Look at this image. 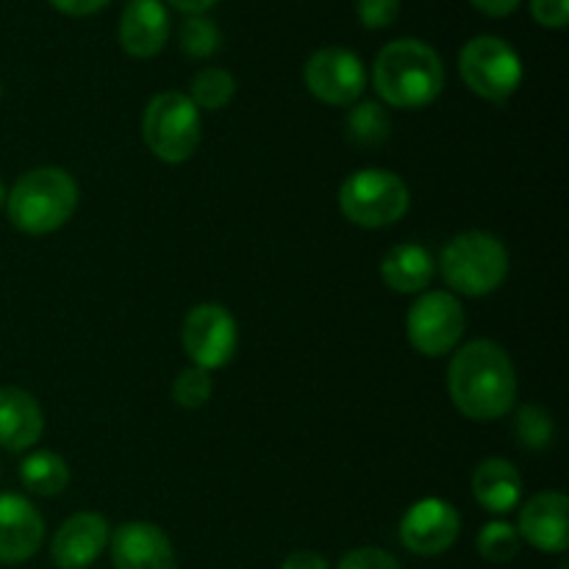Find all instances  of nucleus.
I'll return each mask as SVG.
<instances>
[{
  "instance_id": "nucleus-29",
  "label": "nucleus",
  "mask_w": 569,
  "mask_h": 569,
  "mask_svg": "<svg viewBox=\"0 0 569 569\" xmlns=\"http://www.w3.org/2000/svg\"><path fill=\"white\" fill-rule=\"evenodd\" d=\"M531 14L545 28H565L569 22V0H531Z\"/></svg>"
},
{
  "instance_id": "nucleus-34",
  "label": "nucleus",
  "mask_w": 569,
  "mask_h": 569,
  "mask_svg": "<svg viewBox=\"0 0 569 569\" xmlns=\"http://www.w3.org/2000/svg\"><path fill=\"white\" fill-rule=\"evenodd\" d=\"M6 203V187H3V181H0V206Z\"/></svg>"
},
{
  "instance_id": "nucleus-6",
  "label": "nucleus",
  "mask_w": 569,
  "mask_h": 569,
  "mask_svg": "<svg viewBox=\"0 0 569 569\" xmlns=\"http://www.w3.org/2000/svg\"><path fill=\"white\" fill-rule=\"evenodd\" d=\"M409 187L389 170H356L339 187V211L359 228L395 226L409 211Z\"/></svg>"
},
{
  "instance_id": "nucleus-5",
  "label": "nucleus",
  "mask_w": 569,
  "mask_h": 569,
  "mask_svg": "<svg viewBox=\"0 0 569 569\" xmlns=\"http://www.w3.org/2000/svg\"><path fill=\"white\" fill-rule=\"evenodd\" d=\"M142 139L164 164H183L200 144V109L183 92H159L142 114Z\"/></svg>"
},
{
  "instance_id": "nucleus-4",
  "label": "nucleus",
  "mask_w": 569,
  "mask_h": 569,
  "mask_svg": "<svg viewBox=\"0 0 569 569\" xmlns=\"http://www.w3.org/2000/svg\"><path fill=\"white\" fill-rule=\"evenodd\" d=\"M439 270L459 295L483 298L503 287L509 276V250L495 233L465 231L445 244Z\"/></svg>"
},
{
  "instance_id": "nucleus-31",
  "label": "nucleus",
  "mask_w": 569,
  "mask_h": 569,
  "mask_svg": "<svg viewBox=\"0 0 569 569\" xmlns=\"http://www.w3.org/2000/svg\"><path fill=\"white\" fill-rule=\"evenodd\" d=\"M281 569H328V561L320 553H311V550H298V553L283 559Z\"/></svg>"
},
{
  "instance_id": "nucleus-19",
  "label": "nucleus",
  "mask_w": 569,
  "mask_h": 569,
  "mask_svg": "<svg viewBox=\"0 0 569 569\" xmlns=\"http://www.w3.org/2000/svg\"><path fill=\"white\" fill-rule=\"evenodd\" d=\"M433 272H437V261H433L431 250L417 242L395 244L381 261L383 283L400 295L422 292L431 283Z\"/></svg>"
},
{
  "instance_id": "nucleus-25",
  "label": "nucleus",
  "mask_w": 569,
  "mask_h": 569,
  "mask_svg": "<svg viewBox=\"0 0 569 569\" xmlns=\"http://www.w3.org/2000/svg\"><path fill=\"white\" fill-rule=\"evenodd\" d=\"M222 33L214 20L203 14H192L181 26V50L192 59H209L220 50Z\"/></svg>"
},
{
  "instance_id": "nucleus-1",
  "label": "nucleus",
  "mask_w": 569,
  "mask_h": 569,
  "mask_svg": "<svg viewBox=\"0 0 569 569\" xmlns=\"http://www.w3.org/2000/svg\"><path fill=\"white\" fill-rule=\"evenodd\" d=\"M448 392L467 420L492 422L509 415L517 400V372L509 353L489 339H476L453 356Z\"/></svg>"
},
{
  "instance_id": "nucleus-7",
  "label": "nucleus",
  "mask_w": 569,
  "mask_h": 569,
  "mask_svg": "<svg viewBox=\"0 0 569 569\" xmlns=\"http://www.w3.org/2000/svg\"><path fill=\"white\" fill-rule=\"evenodd\" d=\"M459 72L467 89L489 103H503L520 89L522 61L500 37H476L461 48Z\"/></svg>"
},
{
  "instance_id": "nucleus-13",
  "label": "nucleus",
  "mask_w": 569,
  "mask_h": 569,
  "mask_svg": "<svg viewBox=\"0 0 569 569\" xmlns=\"http://www.w3.org/2000/svg\"><path fill=\"white\" fill-rule=\"evenodd\" d=\"M44 539V520L22 495H0V565H22Z\"/></svg>"
},
{
  "instance_id": "nucleus-26",
  "label": "nucleus",
  "mask_w": 569,
  "mask_h": 569,
  "mask_svg": "<svg viewBox=\"0 0 569 569\" xmlns=\"http://www.w3.org/2000/svg\"><path fill=\"white\" fill-rule=\"evenodd\" d=\"M211 392H214L211 372L200 370V367H189V370L178 372V378L172 381V398L183 409H200V406L209 403Z\"/></svg>"
},
{
  "instance_id": "nucleus-14",
  "label": "nucleus",
  "mask_w": 569,
  "mask_h": 569,
  "mask_svg": "<svg viewBox=\"0 0 569 569\" xmlns=\"http://www.w3.org/2000/svg\"><path fill=\"white\" fill-rule=\"evenodd\" d=\"M569 500L565 492H539L520 509L517 533L542 553H565L569 548Z\"/></svg>"
},
{
  "instance_id": "nucleus-3",
  "label": "nucleus",
  "mask_w": 569,
  "mask_h": 569,
  "mask_svg": "<svg viewBox=\"0 0 569 569\" xmlns=\"http://www.w3.org/2000/svg\"><path fill=\"white\" fill-rule=\"evenodd\" d=\"M78 183L59 167H37L22 172L11 192H6V211L17 231L44 237L76 214Z\"/></svg>"
},
{
  "instance_id": "nucleus-12",
  "label": "nucleus",
  "mask_w": 569,
  "mask_h": 569,
  "mask_svg": "<svg viewBox=\"0 0 569 569\" xmlns=\"http://www.w3.org/2000/svg\"><path fill=\"white\" fill-rule=\"evenodd\" d=\"M114 569H178L170 539L153 522H126L111 533Z\"/></svg>"
},
{
  "instance_id": "nucleus-16",
  "label": "nucleus",
  "mask_w": 569,
  "mask_h": 569,
  "mask_svg": "<svg viewBox=\"0 0 569 569\" xmlns=\"http://www.w3.org/2000/svg\"><path fill=\"white\" fill-rule=\"evenodd\" d=\"M170 39V14L161 0H131L120 17V44L133 59L161 53Z\"/></svg>"
},
{
  "instance_id": "nucleus-22",
  "label": "nucleus",
  "mask_w": 569,
  "mask_h": 569,
  "mask_svg": "<svg viewBox=\"0 0 569 569\" xmlns=\"http://www.w3.org/2000/svg\"><path fill=\"white\" fill-rule=\"evenodd\" d=\"M233 94H237V81L222 67H206L192 78V87H189V100L206 111L226 109Z\"/></svg>"
},
{
  "instance_id": "nucleus-27",
  "label": "nucleus",
  "mask_w": 569,
  "mask_h": 569,
  "mask_svg": "<svg viewBox=\"0 0 569 569\" xmlns=\"http://www.w3.org/2000/svg\"><path fill=\"white\" fill-rule=\"evenodd\" d=\"M359 20L365 28H387L398 20L400 14V0H359L356 3Z\"/></svg>"
},
{
  "instance_id": "nucleus-23",
  "label": "nucleus",
  "mask_w": 569,
  "mask_h": 569,
  "mask_svg": "<svg viewBox=\"0 0 569 569\" xmlns=\"http://www.w3.org/2000/svg\"><path fill=\"white\" fill-rule=\"evenodd\" d=\"M515 437L517 442H520V448L526 450L550 448L556 439L553 417H550L545 409H539V406H522V409L517 411Z\"/></svg>"
},
{
  "instance_id": "nucleus-21",
  "label": "nucleus",
  "mask_w": 569,
  "mask_h": 569,
  "mask_svg": "<svg viewBox=\"0 0 569 569\" xmlns=\"http://www.w3.org/2000/svg\"><path fill=\"white\" fill-rule=\"evenodd\" d=\"M345 137L356 144V148H378L387 142L389 137V114L381 103L367 100V103L353 106L345 120Z\"/></svg>"
},
{
  "instance_id": "nucleus-10",
  "label": "nucleus",
  "mask_w": 569,
  "mask_h": 569,
  "mask_svg": "<svg viewBox=\"0 0 569 569\" xmlns=\"http://www.w3.org/2000/svg\"><path fill=\"white\" fill-rule=\"evenodd\" d=\"M303 81L317 100L328 106H350L365 94L367 67L353 50L322 48L303 67Z\"/></svg>"
},
{
  "instance_id": "nucleus-11",
  "label": "nucleus",
  "mask_w": 569,
  "mask_h": 569,
  "mask_svg": "<svg viewBox=\"0 0 569 569\" xmlns=\"http://www.w3.org/2000/svg\"><path fill=\"white\" fill-rule=\"evenodd\" d=\"M461 531V517L448 500L426 498L411 506L400 520V542L417 556H439L453 548Z\"/></svg>"
},
{
  "instance_id": "nucleus-35",
  "label": "nucleus",
  "mask_w": 569,
  "mask_h": 569,
  "mask_svg": "<svg viewBox=\"0 0 569 569\" xmlns=\"http://www.w3.org/2000/svg\"><path fill=\"white\" fill-rule=\"evenodd\" d=\"M0 98H3V83H0Z\"/></svg>"
},
{
  "instance_id": "nucleus-20",
  "label": "nucleus",
  "mask_w": 569,
  "mask_h": 569,
  "mask_svg": "<svg viewBox=\"0 0 569 569\" xmlns=\"http://www.w3.org/2000/svg\"><path fill=\"white\" fill-rule=\"evenodd\" d=\"M20 481L31 495L53 498V495H61L67 489L70 470H67V461L59 453H53V450H37V453H31L20 465Z\"/></svg>"
},
{
  "instance_id": "nucleus-15",
  "label": "nucleus",
  "mask_w": 569,
  "mask_h": 569,
  "mask_svg": "<svg viewBox=\"0 0 569 569\" xmlns=\"http://www.w3.org/2000/svg\"><path fill=\"white\" fill-rule=\"evenodd\" d=\"M106 545H109V522H106V517L94 515V511H81V515H72L56 531L50 556L61 569H87L98 561Z\"/></svg>"
},
{
  "instance_id": "nucleus-2",
  "label": "nucleus",
  "mask_w": 569,
  "mask_h": 569,
  "mask_svg": "<svg viewBox=\"0 0 569 569\" xmlns=\"http://www.w3.org/2000/svg\"><path fill=\"white\" fill-rule=\"evenodd\" d=\"M372 87L392 109H426L442 94L445 64L422 39H395L372 64Z\"/></svg>"
},
{
  "instance_id": "nucleus-9",
  "label": "nucleus",
  "mask_w": 569,
  "mask_h": 569,
  "mask_svg": "<svg viewBox=\"0 0 569 569\" xmlns=\"http://www.w3.org/2000/svg\"><path fill=\"white\" fill-rule=\"evenodd\" d=\"M183 350L194 367L211 372L237 356L239 328L231 311L220 303H200L183 320Z\"/></svg>"
},
{
  "instance_id": "nucleus-8",
  "label": "nucleus",
  "mask_w": 569,
  "mask_h": 569,
  "mask_svg": "<svg viewBox=\"0 0 569 569\" xmlns=\"http://www.w3.org/2000/svg\"><path fill=\"white\" fill-rule=\"evenodd\" d=\"M465 309L450 292H426L406 317L411 348L428 359L453 353L459 339L465 337Z\"/></svg>"
},
{
  "instance_id": "nucleus-33",
  "label": "nucleus",
  "mask_w": 569,
  "mask_h": 569,
  "mask_svg": "<svg viewBox=\"0 0 569 569\" xmlns=\"http://www.w3.org/2000/svg\"><path fill=\"white\" fill-rule=\"evenodd\" d=\"M176 9L187 11V14H203L206 9H211V6L217 3V0H170Z\"/></svg>"
},
{
  "instance_id": "nucleus-30",
  "label": "nucleus",
  "mask_w": 569,
  "mask_h": 569,
  "mask_svg": "<svg viewBox=\"0 0 569 569\" xmlns=\"http://www.w3.org/2000/svg\"><path fill=\"white\" fill-rule=\"evenodd\" d=\"M50 3H53V9L64 11L70 17H87L103 9L109 0H50Z\"/></svg>"
},
{
  "instance_id": "nucleus-17",
  "label": "nucleus",
  "mask_w": 569,
  "mask_h": 569,
  "mask_svg": "<svg viewBox=\"0 0 569 569\" xmlns=\"http://www.w3.org/2000/svg\"><path fill=\"white\" fill-rule=\"evenodd\" d=\"M44 431V415L26 389L0 387V448L20 453L33 448Z\"/></svg>"
},
{
  "instance_id": "nucleus-32",
  "label": "nucleus",
  "mask_w": 569,
  "mask_h": 569,
  "mask_svg": "<svg viewBox=\"0 0 569 569\" xmlns=\"http://www.w3.org/2000/svg\"><path fill=\"white\" fill-rule=\"evenodd\" d=\"M470 3L489 17H509L520 6V0H470Z\"/></svg>"
},
{
  "instance_id": "nucleus-28",
  "label": "nucleus",
  "mask_w": 569,
  "mask_h": 569,
  "mask_svg": "<svg viewBox=\"0 0 569 569\" xmlns=\"http://www.w3.org/2000/svg\"><path fill=\"white\" fill-rule=\"evenodd\" d=\"M339 569H400L398 559L381 548H356L342 556Z\"/></svg>"
},
{
  "instance_id": "nucleus-18",
  "label": "nucleus",
  "mask_w": 569,
  "mask_h": 569,
  "mask_svg": "<svg viewBox=\"0 0 569 569\" xmlns=\"http://www.w3.org/2000/svg\"><path fill=\"white\" fill-rule=\"evenodd\" d=\"M472 495L492 515H509L522 500V478L506 459H487L472 472Z\"/></svg>"
},
{
  "instance_id": "nucleus-24",
  "label": "nucleus",
  "mask_w": 569,
  "mask_h": 569,
  "mask_svg": "<svg viewBox=\"0 0 569 569\" xmlns=\"http://www.w3.org/2000/svg\"><path fill=\"white\" fill-rule=\"evenodd\" d=\"M476 545L481 559L492 561V565H506V561H511L520 553V533H517V528L509 526V522L495 520L481 528Z\"/></svg>"
}]
</instances>
